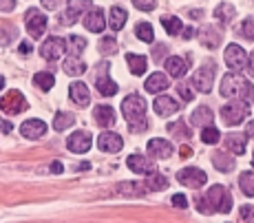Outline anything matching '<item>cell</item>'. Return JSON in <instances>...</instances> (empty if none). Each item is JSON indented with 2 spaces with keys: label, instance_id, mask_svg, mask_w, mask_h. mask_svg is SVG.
<instances>
[{
  "label": "cell",
  "instance_id": "1",
  "mask_svg": "<svg viewBox=\"0 0 254 223\" xmlns=\"http://www.w3.org/2000/svg\"><path fill=\"white\" fill-rule=\"evenodd\" d=\"M194 206L203 215H212V212H230L232 210V195L228 192V188L223 186H212L206 195L194 199Z\"/></svg>",
  "mask_w": 254,
  "mask_h": 223
},
{
  "label": "cell",
  "instance_id": "54",
  "mask_svg": "<svg viewBox=\"0 0 254 223\" xmlns=\"http://www.w3.org/2000/svg\"><path fill=\"white\" fill-rule=\"evenodd\" d=\"M0 9H13V0H7V2H0Z\"/></svg>",
  "mask_w": 254,
  "mask_h": 223
},
{
  "label": "cell",
  "instance_id": "36",
  "mask_svg": "<svg viewBox=\"0 0 254 223\" xmlns=\"http://www.w3.org/2000/svg\"><path fill=\"white\" fill-rule=\"evenodd\" d=\"M162 25H164L166 31H168V36H177V33H182V29H184L182 18H175V16H164Z\"/></svg>",
  "mask_w": 254,
  "mask_h": 223
},
{
  "label": "cell",
  "instance_id": "2",
  "mask_svg": "<svg viewBox=\"0 0 254 223\" xmlns=\"http://www.w3.org/2000/svg\"><path fill=\"white\" fill-rule=\"evenodd\" d=\"M122 113H124L128 128L133 133H141L148 128V117H146V102L141 95H128L122 102Z\"/></svg>",
  "mask_w": 254,
  "mask_h": 223
},
{
  "label": "cell",
  "instance_id": "4",
  "mask_svg": "<svg viewBox=\"0 0 254 223\" xmlns=\"http://www.w3.org/2000/svg\"><path fill=\"white\" fill-rule=\"evenodd\" d=\"M246 115H248V102L243 100H232L221 106V119L226 122V126L241 124L246 119Z\"/></svg>",
  "mask_w": 254,
  "mask_h": 223
},
{
  "label": "cell",
  "instance_id": "37",
  "mask_svg": "<svg viewBox=\"0 0 254 223\" xmlns=\"http://www.w3.org/2000/svg\"><path fill=\"white\" fill-rule=\"evenodd\" d=\"M239 186H241L243 195L254 197V172H250V170L241 172V177H239Z\"/></svg>",
  "mask_w": 254,
  "mask_h": 223
},
{
  "label": "cell",
  "instance_id": "27",
  "mask_svg": "<svg viewBox=\"0 0 254 223\" xmlns=\"http://www.w3.org/2000/svg\"><path fill=\"white\" fill-rule=\"evenodd\" d=\"M86 71V64L80 56H71L64 60V73L66 75H82Z\"/></svg>",
  "mask_w": 254,
  "mask_h": 223
},
{
  "label": "cell",
  "instance_id": "10",
  "mask_svg": "<svg viewBox=\"0 0 254 223\" xmlns=\"http://www.w3.org/2000/svg\"><path fill=\"white\" fill-rule=\"evenodd\" d=\"M91 146H93V137H91V133H86V130H75V133L66 139V148L75 155L89 153Z\"/></svg>",
  "mask_w": 254,
  "mask_h": 223
},
{
  "label": "cell",
  "instance_id": "56",
  "mask_svg": "<svg viewBox=\"0 0 254 223\" xmlns=\"http://www.w3.org/2000/svg\"><path fill=\"white\" fill-rule=\"evenodd\" d=\"M190 153H192V150L188 146H182V157H190Z\"/></svg>",
  "mask_w": 254,
  "mask_h": 223
},
{
  "label": "cell",
  "instance_id": "21",
  "mask_svg": "<svg viewBox=\"0 0 254 223\" xmlns=\"http://www.w3.org/2000/svg\"><path fill=\"white\" fill-rule=\"evenodd\" d=\"M93 119H95V124L102 126V128L113 126L115 124V111L111 109V106H106V104L95 106V109H93Z\"/></svg>",
  "mask_w": 254,
  "mask_h": 223
},
{
  "label": "cell",
  "instance_id": "9",
  "mask_svg": "<svg viewBox=\"0 0 254 223\" xmlns=\"http://www.w3.org/2000/svg\"><path fill=\"white\" fill-rule=\"evenodd\" d=\"M66 4H69V7L62 13V25H66V27L73 25L82 13H86L91 9V0H66Z\"/></svg>",
  "mask_w": 254,
  "mask_h": 223
},
{
  "label": "cell",
  "instance_id": "40",
  "mask_svg": "<svg viewBox=\"0 0 254 223\" xmlns=\"http://www.w3.org/2000/svg\"><path fill=\"white\" fill-rule=\"evenodd\" d=\"M66 45H69V53H71V56H80V53L86 49V40L82 36H71Z\"/></svg>",
  "mask_w": 254,
  "mask_h": 223
},
{
  "label": "cell",
  "instance_id": "51",
  "mask_svg": "<svg viewBox=\"0 0 254 223\" xmlns=\"http://www.w3.org/2000/svg\"><path fill=\"white\" fill-rule=\"evenodd\" d=\"M11 130H13V126H11V124L4 122V119H0V133L7 135V133H11Z\"/></svg>",
  "mask_w": 254,
  "mask_h": 223
},
{
  "label": "cell",
  "instance_id": "47",
  "mask_svg": "<svg viewBox=\"0 0 254 223\" xmlns=\"http://www.w3.org/2000/svg\"><path fill=\"white\" fill-rule=\"evenodd\" d=\"M239 219H241V221L254 219V208H250V206H243V208H241V212H239Z\"/></svg>",
  "mask_w": 254,
  "mask_h": 223
},
{
  "label": "cell",
  "instance_id": "34",
  "mask_svg": "<svg viewBox=\"0 0 254 223\" xmlns=\"http://www.w3.org/2000/svg\"><path fill=\"white\" fill-rule=\"evenodd\" d=\"M214 18H217L219 22H223V25H228V22L234 18V7L230 2H221L217 9H214Z\"/></svg>",
  "mask_w": 254,
  "mask_h": 223
},
{
  "label": "cell",
  "instance_id": "49",
  "mask_svg": "<svg viewBox=\"0 0 254 223\" xmlns=\"http://www.w3.org/2000/svg\"><path fill=\"white\" fill-rule=\"evenodd\" d=\"M248 73H250V77H254V51L250 53V56H248Z\"/></svg>",
  "mask_w": 254,
  "mask_h": 223
},
{
  "label": "cell",
  "instance_id": "24",
  "mask_svg": "<svg viewBox=\"0 0 254 223\" xmlns=\"http://www.w3.org/2000/svg\"><path fill=\"white\" fill-rule=\"evenodd\" d=\"M166 71H168L173 77H179V80H182V77L186 75V71H188V64H186L182 57L173 56V57H168V60H166Z\"/></svg>",
  "mask_w": 254,
  "mask_h": 223
},
{
  "label": "cell",
  "instance_id": "18",
  "mask_svg": "<svg viewBox=\"0 0 254 223\" xmlns=\"http://www.w3.org/2000/svg\"><path fill=\"white\" fill-rule=\"evenodd\" d=\"M20 133H22V137H27V139H40L42 135L47 133V124L42 122V119H27V122L22 124Z\"/></svg>",
  "mask_w": 254,
  "mask_h": 223
},
{
  "label": "cell",
  "instance_id": "52",
  "mask_svg": "<svg viewBox=\"0 0 254 223\" xmlns=\"http://www.w3.org/2000/svg\"><path fill=\"white\" fill-rule=\"evenodd\" d=\"M18 51H20L22 56H27V53H31V45H29V42H20V47H18Z\"/></svg>",
  "mask_w": 254,
  "mask_h": 223
},
{
  "label": "cell",
  "instance_id": "13",
  "mask_svg": "<svg viewBox=\"0 0 254 223\" xmlns=\"http://www.w3.org/2000/svg\"><path fill=\"white\" fill-rule=\"evenodd\" d=\"M84 27L93 33H102L106 29V18H104V11L100 7H91L89 11L84 13Z\"/></svg>",
  "mask_w": 254,
  "mask_h": 223
},
{
  "label": "cell",
  "instance_id": "46",
  "mask_svg": "<svg viewBox=\"0 0 254 223\" xmlns=\"http://www.w3.org/2000/svg\"><path fill=\"white\" fill-rule=\"evenodd\" d=\"M66 0H42V7L49 9V11H58V9L64 4Z\"/></svg>",
  "mask_w": 254,
  "mask_h": 223
},
{
  "label": "cell",
  "instance_id": "23",
  "mask_svg": "<svg viewBox=\"0 0 254 223\" xmlns=\"http://www.w3.org/2000/svg\"><path fill=\"white\" fill-rule=\"evenodd\" d=\"M226 148L230 150V153L234 155H243L246 153V135H241V133H230V135H226Z\"/></svg>",
  "mask_w": 254,
  "mask_h": 223
},
{
  "label": "cell",
  "instance_id": "59",
  "mask_svg": "<svg viewBox=\"0 0 254 223\" xmlns=\"http://www.w3.org/2000/svg\"><path fill=\"white\" fill-rule=\"evenodd\" d=\"M252 164H254V155H252Z\"/></svg>",
  "mask_w": 254,
  "mask_h": 223
},
{
  "label": "cell",
  "instance_id": "45",
  "mask_svg": "<svg viewBox=\"0 0 254 223\" xmlns=\"http://www.w3.org/2000/svg\"><path fill=\"white\" fill-rule=\"evenodd\" d=\"M133 4L139 9V11H153L157 0H133Z\"/></svg>",
  "mask_w": 254,
  "mask_h": 223
},
{
  "label": "cell",
  "instance_id": "5",
  "mask_svg": "<svg viewBox=\"0 0 254 223\" xmlns=\"http://www.w3.org/2000/svg\"><path fill=\"white\" fill-rule=\"evenodd\" d=\"M47 16L40 13V9H29L27 11V18H24V27H27V33L33 38V40H40L47 31Z\"/></svg>",
  "mask_w": 254,
  "mask_h": 223
},
{
  "label": "cell",
  "instance_id": "32",
  "mask_svg": "<svg viewBox=\"0 0 254 223\" xmlns=\"http://www.w3.org/2000/svg\"><path fill=\"white\" fill-rule=\"evenodd\" d=\"M135 36H137L141 42H146V45H153L155 42L153 25H148V22H139V25L135 27Z\"/></svg>",
  "mask_w": 254,
  "mask_h": 223
},
{
  "label": "cell",
  "instance_id": "43",
  "mask_svg": "<svg viewBox=\"0 0 254 223\" xmlns=\"http://www.w3.org/2000/svg\"><path fill=\"white\" fill-rule=\"evenodd\" d=\"M117 51V42L113 40V38L104 36L100 40V53H104V56H113V53Z\"/></svg>",
  "mask_w": 254,
  "mask_h": 223
},
{
  "label": "cell",
  "instance_id": "42",
  "mask_svg": "<svg viewBox=\"0 0 254 223\" xmlns=\"http://www.w3.org/2000/svg\"><path fill=\"white\" fill-rule=\"evenodd\" d=\"M177 93H179V98H182L184 102H192V98H194L190 82H184V80H179V84H177Z\"/></svg>",
  "mask_w": 254,
  "mask_h": 223
},
{
  "label": "cell",
  "instance_id": "53",
  "mask_svg": "<svg viewBox=\"0 0 254 223\" xmlns=\"http://www.w3.org/2000/svg\"><path fill=\"white\" fill-rule=\"evenodd\" d=\"M62 170H64V166H62V164H60V162H53V164H51V172L60 174Z\"/></svg>",
  "mask_w": 254,
  "mask_h": 223
},
{
  "label": "cell",
  "instance_id": "26",
  "mask_svg": "<svg viewBox=\"0 0 254 223\" xmlns=\"http://www.w3.org/2000/svg\"><path fill=\"white\" fill-rule=\"evenodd\" d=\"M148 93H159V91L168 89V77H166L164 73H153L146 80V86H144Z\"/></svg>",
  "mask_w": 254,
  "mask_h": 223
},
{
  "label": "cell",
  "instance_id": "33",
  "mask_svg": "<svg viewBox=\"0 0 254 223\" xmlns=\"http://www.w3.org/2000/svg\"><path fill=\"white\" fill-rule=\"evenodd\" d=\"M117 190H120L124 197H128V195L141 197V195H146V192H148L144 183H135V181H130V183H120V188H117Z\"/></svg>",
  "mask_w": 254,
  "mask_h": 223
},
{
  "label": "cell",
  "instance_id": "15",
  "mask_svg": "<svg viewBox=\"0 0 254 223\" xmlns=\"http://www.w3.org/2000/svg\"><path fill=\"white\" fill-rule=\"evenodd\" d=\"M106 71H109V64H106V62H102V64H100V73H97V80H95V86H97V91H100V95H106V98H109V95L117 93V84L111 80Z\"/></svg>",
  "mask_w": 254,
  "mask_h": 223
},
{
  "label": "cell",
  "instance_id": "57",
  "mask_svg": "<svg viewBox=\"0 0 254 223\" xmlns=\"http://www.w3.org/2000/svg\"><path fill=\"white\" fill-rule=\"evenodd\" d=\"M89 166H91V164H80V166H77L75 170H86V168H89Z\"/></svg>",
  "mask_w": 254,
  "mask_h": 223
},
{
  "label": "cell",
  "instance_id": "17",
  "mask_svg": "<svg viewBox=\"0 0 254 223\" xmlns=\"http://www.w3.org/2000/svg\"><path fill=\"white\" fill-rule=\"evenodd\" d=\"M148 155L155 157V159H168L170 155H173V144L166 142V139H159V137L150 139L148 142Z\"/></svg>",
  "mask_w": 254,
  "mask_h": 223
},
{
  "label": "cell",
  "instance_id": "50",
  "mask_svg": "<svg viewBox=\"0 0 254 223\" xmlns=\"http://www.w3.org/2000/svg\"><path fill=\"white\" fill-rule=\"evenodd\" d=\"M166 51H168V49H166V47H164V45L155 47V60H157V62H162V53H164V56H166Z\"/></svg>",
  "mask_w": 254,
  "mask_h": 223
},
{
  "label": "cell",
  "instance_id": "19",
  "mask_svg": "<svg viewBox=\"0 0 254 223\" xmlns=\"http://www.w3.org/2000/svg\"><path fill=\"white\" fill-rule=\"evenodd\" d=\"M126 164H128V168L133 172L137 174H146V172H155V162L153 159H146L141 157V155H130L128 159H126Z\"/></svg>",
  "mask_w": 254,
  "mask_h": 223
},
{
  "label": "cell",
  "instance_id": "41",
  "mask_svg": "<svg viewBox=\"0 0 254 223\" xmlns=\"http://www.w3.org/2000/svg\"><path fill=\"white\" fill-rule=\"evenodd\" d=\"M201 139L206 144H217L219 139H221V133H219V128L217 126H203V130H201Z\"/></svg>",
  "mask_w": 254,
  "mask_h": 223
},
{
  "label": "cell",
  "instance_id": "20",
  "mask_svg": "<svg viewBox=\"0 0 254 223\" xmlns=\"http://www.w3.org/2000/svg\"><path fill=\"white\" fill-rule=\"evenodd\" d=\"M199 40H201V45H206L208 49H217L223 40V33L217 31L214 27H201L199 29Z\"/></svg>",
  "mask_w": 254,
  "mask_h": 223
},
{
  "label": "cell",
  "instance_id": "55",
  "mask_svg": "<svg viewBox=\"0 0 254 223\" xmlns=\"http://www.w3.org/2000/svg\"><path fill=\"white\" fill-rule=\"evenodd\" d=\"M248 135L254 137V119H252V122H248Z\"/></svg>",
  "mask_w": 254,
  "mask_h": 223
},
{
  "label": "cell",
  "instance_id": "12",
  "mask_svg": "<svg viewBox=\"0 0 254 223\" xmlns=\"http://www.w3.org/2000/svg\"><path fill=\"white\" fill-rule=\"evenodd\" d=\"M226 64L230 66L234 73H237V71H241V69H246L248 53L243 51L239 45H228V49H226Z\"/></svg>",
  "mask_w": 254,
  "mask_h": 223
},
{
  "label": "cell",
  "instance_id": "39",
  "mask_svg": "<svg viewBox=\"0 0 254 223\" xmlns=\"http://www.w3.org/2000/svg\"><path fill=\"white\" fill-rule=\"evenodd\" d=\"M71 124H75V117L71 113H58L56 119H53V128L60 133V130H66Z\"/></svg>",
  "mask_w": 254,
  "mask_h": 223
},
{
  "label": "cell",
  "instance_id": "14",
  "mask_svg": "<svg viewBox=\"0 0 254 223\" xmlns=\"http://www.w3.org/2000/svg\"><path fill=\"white\" fill-rule=\"evenodd\" d=\"M97 148L102 153H120L124 148V142L117 133H111V130H104V133L97 137Z\"/></svg>",
  "mask_w": 254,
  "mask_h": 223
},
{
  "label": "cell",
  "instance_id": "7",
  "mask_svg": "<svg viewBox=\"0 0 254 223\" xmlns=\"http://www.w3.org/2000/svg\"><path fill=\"white\" fill-rule=\"evenodd\" d=\"M214 62H206V64L201 66V69L194 73L192 77V84L197 86V91H201V93H210L212 91V82H214Z\"/></svg>",
  "mask_w": 254,
  "mask_h": 223
},
{
  "label": "cell",
  "instance_id": "6",
  "mask_svg": "<svg viewBox=\"0 0 254 223\" xmlns=\"http://www.w3.org/2000/svg\"><path fill=\"white\" fill-rule=\"evenodd\" d=\"M27 109V100L22 98L20 91H9L2 100H0V111L4 115H18Z\"/></svg>",
  "mask_w": 254,
  "mask_h": 223
},
{
  "label": "cell",
  "instance_id": "35",
  "mask_svg": "<svg viewBox=\"0 0 254 223\" xmlns=\"http://www.w3.org/2000/svg\"><path fill=\"white\" fill-rule=\"evenodd\" d=\"M33 84H36L40 91H49V89H53V84H56V77H53V73L40 71V73L33 75Z\"/></svg>",
  "mask_w": 254,
  "mask_h": 223
},
{
  "label": "cell",
  "instance_id": "30",
  "mask_svg": "<svg viewBox=\"0 0 254 223\" xmlns=\"http://www.w3.org/2000/svg\"><path fill=\"white\" fill-rule=\"evenodd\" d=\"M212 164H214V168H217V170L230 172L234 168V157H230V155H226V153H214Z\"/></svg>",
  "mask_w": 254,
  "mask_h": 223
},
{
  "label": "cell",
  "instance_id": "38",
  "mask_svg": "<svg viewBox=\"0 0 254 223\" xmlns=\"http://www.w3.org/2000/svg\"><path fill=\"white\" fill-rule=\"evenodd\" d=\"M168 130H170V135H173V137H177V139H184V142H188V139H190V130H188V126H186L184 122L168 124Z\"/></svg>",
  "mask_w": 254,
  "mask_h": 223
},
{
  "label": "cell",
  "instance_id": "25",
  "mask_svg": "<svg viewBox=\"0 0 254 223\" xmlns=\"http://www.w3.org/2000/svg\"><path fill=\"white\" fill-rule=\"evenodd\" d=\"M212 119H214L212 109H210V106H199V109L192 113L190 122H192L194 126H208V124H212Z\"/></svg>",
  "mask_w": 254,
  "mask_h": 223
},
{
  "label": "cell",
  "instance_id": "11",
  "mask_svg": "<svg viewBox=\"0 0 254 223\" xmlns=\"http://www.w3.org/2000/svg\"><path fill=\"white\" fill-rule=\"evenodd\" d=\"M177 181L188 188H201L203 183L208 181V177H206V172L199 170V168H184V170L177 172Z\"/></svg>",
  "mask_w": 254,
  "mask_h": 223
},
{
  "label": "cell",
  "instance_id": "28",
  "mask_svg": "<svg viewBox=\"0 0 254 223\" xmlns=\"http://www.w3.org/2000/svg\"><path fill=\"white\" fill-rule=\"evenodd\" d=\"M144 186H146V190L148 192H159V190H164V188L168 186V179H166L164 174H159V172H150V177L144 179Z\"/></svg>",
  "mask_w": 254,
  "mask_h": 223
},
{
  "label": "cell",
  "instance_id": "8",
  "mask_svg": "<svg viewBox=\"0 0 254 223\" xmlns=\"http://www.w3.org/2000/svg\"><path fill=\"white\" fill-rule=\"evenodd\" d=\"M64 49H66V42L62 40V38H58V36H51V38H47V40L42 42L40 56L45 57V60L53 62V60H58V57H62Z\"/></svg>",
  "mask_w": 254,
  "mask_h": 223
},
{
  "label": "cell",
  "instance_id": "31",
  "mask_svg": "<svg viewBox=\"0 0 254 223\" xmlns=\"http://www.w3.org/2000/svg\"><path fill=\"white\" fill-rule=\"evenodd\" d=\"M126 18H128V13H126L124 9H122V7H113V9H111V20H109L111 29H113V31H120V29L126 25Z\"/></svg>",
  "mask_w": 254,
  "mask_h": 223
},
{
  "label": "cell",
  "instance_id": "16",
  "mask_svg": "<svg viewBox=\"0 0 254 223\" xmlns=\"http://www.w3.org/2000/svg\"><path fill=\"white\" fill-rule=\"evenodd\" d=\"M153 106H155V113H157L159 117H170V115H175L179 109H182V106H179L173 98H168V95H159V98L153 102Z\"/></svg>",
  "mask_w": 254,
  "mask_h": 223
},
{
  "label": "cell",
  "instance_id": "29",
  "mask_svg": "<svg viewBox=\"0 0 254 223\" xmlns=\"http://www.w3.org/2000/svg\"><path fill=\"white\" fill-rule=\"evenodd\" d=\"M126 62H128V66H130V71H133V75L146 73L148 60H146L144 56H137V53H128V56H126Z\"/></svg>",
  "mask_w": 254,
  "mask_h": 223
},
{
  "label": "cell",
  "instance_id": "58",
  "mask_svg": "<svg viewBox=\"0 0 254 223\" xmlns=\"http://www.w3.org/2000/svg\"><path fill=\"white\" fill-rule=\"evenodd\" d=\"M0 89H4V77H0Z\"/></svg>",
  "mask_w": 254,
  "mask_h": 223
},
{
  "label": "cell",
  "instance_id": "48",
  "mask_svg": "<svg viewBox=\"0 0 254 223\" xmlns=\"http://www.w3.org/2000/svg\"><path fill=\"white\" fill-rule=\"evenodd\" d=\"M173 206H175V208H182V210H184V208L188 206V199H186L184 195H175V197H173Z\"/></svg>",
  "mask_w": 254,
  "mask_h": 223
},
{
  "label": "cell",
  "instance_id": "3",
  "mask_svg": "<svg viewBox=\"0 0 254 223\" xmlns=\"http://www.w3.org/2000/svg\"><path fill=\"white\" fill-rule=\"evenodd\" d=\"M221 95L223 98H230V100L252 102L254 100V89L246 77H241L239 73H228L221 80Z\"/></svg>",
  "mask_w": 254,
  "mask_h": 223
},
{
  "label": "cell",
  "instance_id": "44",
  "mask_svg": "<svg viewBox=\"0 0 254 223\" xmlns=\"http://www.w3.org/2000/svg\"><path fill=\"white\" fill-rule=\"evenodd\" d=\"M239 33H241L246 40H252V38H254V22L250 20V18L241 22V27H239Z\"/></svg>",
  "mask_w": 254,
  "mask_h": 223
},
{
  "label": "cell",
  "instance_id": "22",
  "mask_svg": "<svg viewBox=\"0 0 254 223\" xmlns=\"http://www.w3.org/2000/svg\"><path fill=\"white\" fill-rule=\"evenodd\" d=\"M69 95H71V100L75 102V106H89V102H91L89 89H86V84H82V82H73L69 86Z\"/></svg>",
  "mask_w": 254,
  "mask_h": 223
}]
</instances>
